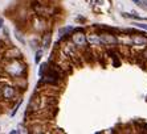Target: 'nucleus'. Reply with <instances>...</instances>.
<instances>
[{"mask_svg":"<svg viewBox=\"0 0 147 134\" xmlns=\"http://www.w3.org/2000/svg\"><path fill=\"white\" fill-rule=\"evenodd\" d=\"M3 70L8 76L13 78V79H20L27 72V64L21 60V58H19V59H8L5 62V64H4Z\"/></svg>","mask_w":147,"mask_h":134,"instance_id":"1","label":"nucleus"},{"mask_svg":"<svg viewBox=\"0 0 147 134\" xmlns=\"http://www.w3.org/2000/svg\"><path fill=\"white\" fill-rule=\"evenodd\" d=\"M0 97L4 101H12L16 97V87L8 83L0 84Z\"/></svg>","mask_w":147,"mask_h":134,"instance_id":"2","label":"nucleus"},{"mask_svg":"<svg viewBox=\"0 0 147 134\" xmlns=\"http://www.w3.org/2000/svg\"><path fill=\"white\" fill-rule=\"evenodd\" d=\"M70 38H72V42L78 47V49H84L88 45V40H86L85 33L82 32L81 29L74 30L72 34H70Z\"/></svg>","mask_w":147,"mask_h":134,"instance_id":"3","label":"nucleus"},{"mask_svg":"<svg viewBox=\"0 0 147 134\" xmlns=\"http://www.w3.org/2000/svg\"><path fill=\"white\" fill-rule=\"evenodd\" d=\"M130 44L134 46H146L147 45V37L142 34H134L130 36Z\"/></svg>","mask_w":147,"mask_h":134,"instance_id":"4","label":"nucleus"},{"mask_svg":"<svg viewBox=\"0 0 147 134\" xmlns=\"http://www.w3.org/2000/svg\"><path fill=\"white\" fill-rule=\"evenodd\" d=\"M102 45H117L118 44V38L111 33H101L99 34Z\"/></svg>","mask_w":147,"mask_h":134,"instance_id":"5","label":"nucleus"},{"mask_svg":"<svg viewBox=\"0 0 147 134\" xmlns=\"http://www.w3.org/2000/svg\"><path fill=\"white\" fill-rule=\"evenodd\" d=\"M5 59H19V58H23V54H21V51L19 50V49H16V47H12L11 46L9 49H8L7 51H5Z\"/></svg>","mask_w":147,"mask_h":134,"instance_id":"6","label":"nucleus"},{"mask_svg":"<svg viewBox=\"0 0 147 134\" xmlns=\"http://www.w3.org/2000/svg\"><path fill=\"white\" fill-rule=\"evenodd\" d=\"M45 24H47V21H45L44 17L36 15V17H34V20H33V28L34 29L38 30V32H42V30L45 29Z\"/></svg>","mask_w":147,"mask_h":134,"instance_id":"7","label":"nucleus"},{"mask_svg":"<svg viewBox=\"0 0 147 134\" xmlns=\"http://www.w3.org/2000/svg\"><path fill=\"white\" fill-rule=\"evenodd\" d=\"M88 44L93 45V46H101L102 45V41H101V37H99V34H89L88 37Z\"/></svg>","mask_w":147,"mask_h":134,"instance_id":"8","label":"nucleus"},{"mask_svg":"<svg viewBox=\"0 0 147 134\" xmlns=\"http://www.w3.org/2000/svg\"><path fill=\"white\" fill-rule=\"evenodd\" d=\"M52 44V36L51 33H44L42 34V40H41V45H42V50H48Z\"/></svg>","mask_w":147,"mask_h":134,"instance_id":"9","label":"nucleus"},{"mask_svg":"<svg viewBox=\"0 0 147 134\" xmlns=\"http://www.w3.org/2000/svg\"><path fill=\"white\" fill-rule=\"evenodd\" d=\"M73 32H74V28L72 27H66V28H62V29H60V32H58V34H60V38H65L68 34H72Z\"/></svg>","mask_w":147,"mask_h":134,"instance_id":"10","label":"nucleus"},{"mask_svg":"<svg viewBox=\"0 0 147 134\" xmlns=\"http://www.w3.org/2000/svg\"><path fill=\"white\" fill-rule=\"evenodd\" d=\"M47 70H48V63H42L40 66V70H38V75H40V76H42V75L47 72Z\"/></svg>","mask_w":147,"mask_h":134,"instance_id":"11","label":"nucleus"},{"mask_svg":"<svg viewBox=\"0 0 147 134\" xmlns=\"http://www.w3.org/2000/svg\"><path fill=\"white\" fill-rule=\"evenodd\" d=\"M42 53H44V50H42V49H40V50L36 51V58H34V62H36V63H40L41 57H42Z\"/></svg>","mask_w":147,"mask_h":134,"instance_id":"12","label":"nucleus"},{"mask_svg":"<svg viewBox=\"0 0 147 134\" xmlns=\"http://www.w3.org/2000/svg\"><path fill=\"white\" fill-rule=\"evenodd\" d=\"M133 25H135L137 28H140V29L147 30V24H140V23H133Z\"/></svg>","mask_w":147,"mask_h":134,"instance_id":"13","label":"nucleus"},{"mask_svg":"<svg viewBox=\"0 0 147 134\" xmlns=\"http://www.w3.org/2000/svg\"><path fill=\"white\" fill-rule=\"evenodd\" d=\"M15 34H16V38H17V40L21 41V44H25L24 38H23V36H20V32H19V30H15Z\"/></svg>","mask_w":147,"mask_h":134,"instance_id":"14","label":"nucleus"},{"mask_svg":"<svg viewBox=\"0 0 147 134\" xmlns=\"http://www.w3.org/2000/svg\"><path fill=\"white\" fill-rule=\"evenodd\" d=\"M4 49H5V44H4V41L0 40V51L4 50Z\"/></svg>","mask_w":147,"mask_h":134,"instance_id":"15","label":"nucleus"},{"mask_svg":"<svg viewBox=\"0 0 147 134\" xmlns=\"http://www.w3.org/2000/svg\"><path fill=\"white\" fill-rule=\"evenodd\" d=\"M142 1V4L144 5V8H147V0H140Z\"/></svg>","mask_w":147,"mask_h":134,"instance_id":"16","label":"nucleus"},{"mask_svg":"<svg viewBox=\"0 0 147 134\" xmlns=\"http://www.w3.org/2000/svg\"><path fill=\"white\" fill-rule=\"evenodd\" d=\"M0 28H3V19H0Z\"/></svg>","mask_w":147,"mask_h":134,"instance_id":"17","label":"nucleus"}]
</instances>
